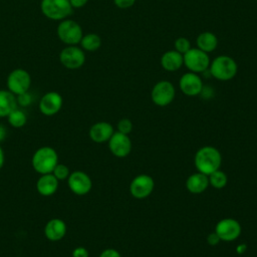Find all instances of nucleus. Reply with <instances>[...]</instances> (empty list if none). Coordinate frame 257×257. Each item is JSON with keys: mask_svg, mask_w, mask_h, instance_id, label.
Listing matches in <instances>:
<instances>
[{"mask_svg": "<svg viewBox=\"0 0 257 257\" xmlns=\"http://www.w3.org/2000/svg\"><path fill=\"white\" fill-rule=\"evenodd\" d=\"M196 169L207 176L220 169L222 163L221 153L214 147L206 146L199 149L194 159Z\"/></svg>", "mask_w": 257, "mask_h": 257, "instance_id": "nucleus-1", "label": "nucleus"}, {"mask_svg": "<svg viewBox=\"0 0 257 257\" xmlns=\"http://www.w3.org/2000/svg\"><path fill=\"white\" fill-rule=\"evenodd\" d=\"M58 164V154L52 147L38 148L31 159L33 170L39 175L50 174Z\"/></svg>", "mask_w": 257, "mask_h": 257, "instance_id": "nucleus-2", "label": "nucleus"}, {"mask_svg": "<svg viewBox=\"0 0 257 257\" xmlns=\"http://www.w3.org/2000/svg\"><path fill=\"white\" fill-rule=\"evenodd\" d=\"M209 71L214 78L221 81H227L236 76L238 65L231 56L219 55L210 62Z\"/></svg>", "mask_w": 257, "mask_h": 257, "instance_id": "nucleus-3", "label": "nucleus"}, {"mask_svg": "<svg viewBox=\"0 0 257 257\" xmlns=\"http://www.w3.org/2000/svg\"><path fill=\"white\" fill-rule=\"evenodd\" d=\"M40 10L46 18L61 21L71 15L73 8L69 0H41Z\"/></svg>", "mask_w": 257, "mask_h": 257, "instance_id": "nucleus-4", "label": "nucleus"}, {"mask_svg": "<svg viewBox=\"0 0 257 257\" xmlns=\"http://www.w3.org/2000/svg\"><path fill=\"white\" fill-rule=\"evenodd\" d=\"M59 40L66 45H76L80 42L83 32L80 24L75 20L66 18L59 22L56 28Z\"/></svg>", "mask_w": 257, "mask_h": 257, "instance_id": "nucleus-5", "label": "nucleus"}, {"mask_svg": "<svg viewBox=\"0 0 257 257\" xmlns=\"http://www.w3.org/2000/svg\"><path fill=\"white\" fill-rule=\"evenodd\" d=\"M184 65L191 71L195 73L205 72L210 65V57L207 52L196 48H190L185 54H183Z\"/></svg>", "mask_w": 257, "mask_h": 257, "instance_id": "nucleus-6", "label": "nucleus"}, {"mask_svg": "<svg viewBox=\"0 0 257 257\" xmlns=\"http://www.w3.org/2000/svg\"><path fill=\"white\" fill-rule=\"evenodd\" d=\"M7 89L14 95L26 92L31 86V76L29 72L23 68L13 69L6 79Z\"/></svg>", "mask_w": 257, "mask_h": 257, "instance_id": "nucleus-7", "label": "nucleus"}, {"mask_svg": "<svg viewBox=\"0 0 257 257\" xmlns=\"http://www.w3.org/2000/svg\"><path fill=\"white\" fill-rule=\"evenodd\" d=\"M176 89L174 84L169 80H160L152 88L151 97L153 102L158 106H167L175 98Z\"/></svg>", "mask_w": 257, "mask_h": 257, "instance_id": "nucleus-8", "label": "nucleus"}, {"mask_svg": "<svg viewBox=\"0 0 257 257\" xmlns=\"http://www.w3.org/2000/svg\"><path fill=\"white\" fill-rule=\"evenodd\" d=\"M59 61L67 69H78L85 62L84 50L76 45H67L60 51Z\"/></svg>", "mask_w": 257, "mask_h": 257, "instance_id": "nucleus-9", "label": "nucleus"}, {"mask_svg": "<svg viewBox=\"0 0 257 257\" xmlns=\"http://www.w3.org/2000/svg\"><path fill=\"white\" fill-rule=\"evenodd\" d=\"M67 186L69 190L78 196L86 195L92 188V181L90 177L83 171L70 172L67 178Z\"/></svg>", "mask_w": 257, "mask_h": 257, "instance_id": "nucleus-10", "label": "nucleus"}, {"mask_svg": "<svg viewBox=\"0 0 257 257\" xmlns=\"http://www.w3.org/2000/svg\"><path fill=\"white\" fill-rule=\"evenodd\" d=\"M215 232L219 236L221 241L231 242L236 240L241 234L240 223L232 218H225L220 220L216 227Z\"/></svg>", "mask_w": 257, "mask_h": 257, "instance_id": "nucleus-11", "label": "nucleus"}, {"mask_svg": "<svg viewBox=\"0 0 257 257\" xmlns=\"http://www.w3.org/2000/svg\"><path fill=\"white\" fill-rule=\"evenodd\" d=\"M154 187V179L149 175L143 174L133 179L130 184V192L136 199H146L152 194Z\"/></svg>", "mask_w": 257, "mask_h": 257, "instance_id": "nucleus-12", "label": "nucleus"}, {"mask_svg": "<svg viewBox=\"0 0 257 257\" xmlns=\"http://www.w3.org/2000/svg\"><path fill=\"white\" fill-rule=\"evenodd\" d=\"M63 98L59 92L48 91L40 98L38 108L39 111L46 116L56 114L62 107Z\"/></svg>", "mask_w": 257, "mask_h": 257, "instance_id": "nucleus-13", "label": "nucleus"}, {"mask_svg": "<svg viewBox=\"0 0 257 257\" xmlns=\"http://www.w3.org/2000/svg\"><path fill=\"white\" fill-rule=\"evenodd\" d=\"M108 149L116 158H125L132 151V141L128 135L114 132L108 140Z\"/></svg>", "mask_w": 257, "mask_h": 257, "instance_id": "nucleus-14", "label": "nucleus"}, {"mask_svg": "<svg viewBox=\"0 0 257 257\" xmlns=\"http://www.w3.org/2000/svg\"><path fill=\"white\" fill-rule=\"evenodd\" d=\"M179 86L182 92L188 96H196L202 92L204 87L202 78L195 72H187L184 73L180 80Z\"/></svg>", "mask_w": 257, "mask_h": 257, "instance_id": "nucleus-15", "label": "nucleus"}, {"mask_svg": "<svg viewBox=\"0 0 257 257\" xmlns=\"http://www.w3.org/2000/svg\"><path fill=\"white\" fill-rule=\"evenodd\" d=\"M66 223L60 218H52L44 226V236L51 242L62 240L66 235Z\"/></svg>", "mask_w": 257, "mask_h": 257, "instance_id": "nucleus-16", "label": "nucleus"}, {"mask_svg": "<svg viewBox=\"0 0 257 257\" xmlns=\"http://www.w3.org/2000/svg\"><path fill=\"white\" fill-rule=\"evenodd\" d=\"M113 133V126L109 122L97 121L90 126L88 136L92 142L96 144H103L108 142Z\"/></svg>", "mask_w": 257, "mask_h": 257, "instance_id": "nucleus-17", "label": "nucleus"}, {"mask_svg": "<svg viewBox=\"0 0 257 257\" xmlns=\"http://www.w3.org/2000/svg\"><path fill=\"white\" fill-rule=\"evenodd\" d=\"M59 181L53 176L52 173L43 174L40 175V177L36 181V191L41 196L49 197L56 193Z\"/></svg>", "mask_w": 257, "mask_h": 257, "instance_id": "nucleus-18", "label": "nucleus"}, {"mask_svg": "<svg viewBox=\"0 0 257 257\" xmlns=\"http://www.w3.org/2000/svg\"><path fill=\"white\" fill-rule=\"evenodd\" d=\"M161 66L170 72L177 71L179 70L182 65L184 64L183 62V54L180 52L174 50H168L165 53L162 54L161 59H160Z\"/></svg>", "mask_w": 257, "mask_h": 257, "instance_id": "nucleus-19", "label": "nucleus"}, {"mask_svg": "<svg viewBox=\"0 0 257 257\" xmlns=\"http://www.w3.org/2000/svg\"><path fill=\"white\" fill-rule=\"evenodd\" d=\"M209 186L208 176L202 173H195L191 175L186 181V188L192 194H201Z\"/></svg>", "mask_w": 257, "mask_h": 257, "instance_id": "nucleus-20", "label": "nucleus"}, {"mask_svg": "<svg viewBox=\"0 0 257 257\" xmlns=\"http://www.w3.org/2000/svg\"><path fill=\"white\" fill-rule=\"evenodd\" d=\"M16 107V95L8 89H0V117H7Z\"/></svg>", "mask_w": 257, "mask_h": 257, "instance_id": "nucleus-21", "label": "nucleus"}, {"mask_svg": "<svg viewBox=\"0 0 257 257\" xmlns=\"http://www.w3.org/2000/svg\"><path fill=\"white\" fill-rule=\"evenodd\" d=\"M197 47L207 53L214 51L218 46L217 36L210 31L201 32L196 39Z\"/></svg>", "mask_w": 257, "mask_h": 257, "instance_id": "nucleus-22", "label": "nucleus"}, {"mask_svg": "<svg viewBox=\"0 0 257 257\" xmlns=\"http://www.w3.org/2000/svg\"><path fill=\"white\" fill-rule=\"evenodd\" d=\"M80 46L85 51H96L101 46V38L96 33H87L82 36Z\"/></svg>", "mask_w": 257, "mask_h": 257, "instance_id": "nucleus-23", "label": "nucleus"}, {"mask_svg": "<svg viewBox=\"0 0 257 257\" xmlns=\"http://www.w3.org/2000/svg\"><path fill=\"white\" fill-rule=\"evenodd\" d=\"M7 119H8V123L12 126V127H15V128H20V127H23L26 122H27V115L26 113L16 107L15 109H13L7 116Z\"/></svg>", "mask_w": 257, "mask_h": 257, "instance_id": "nucleus-24", "label": "nucleus"}, {"mask_svg": "<svg viewBox=\"0 0 257 257\" xmlns=\"http://www.w3.org/2000/svg\"><path fill=\"white\" fill-rule=\"evenodd\" d=\"M208 179H209V185H211L215 189H223L228 182L227 175L220 169L211 173L208 176Z\"/></svg>", "mask_w": 257, "mask_h": 257, "instance_id": "nucleus-25", "label": "nucleus"}, {"mask_svg": "<svg viewBox=\"0 0 257 257\" xmlns=\"http://www.w3.org/2000/svg\"><path fill=\"white\" fill-rule=\"evenodd\" d=\"M52 174L58 181H64V180H67V178L69 177L70 171L66 165L58 163L54 168V170L52 171Z\"/></svg>", "mask_w": 257, "mask_h": 257, "instance_id": "nucleus-26", "label": "nucleus"}, {"mask_svg": "<svg viewBox=\"0 0 257 257\" xmlns=\"http://www.w3.org/2000/svg\"><path fill=\"white\" fill-rule=\"evenodd\" d=\"M174 46L176 51L180 52L181 54H185L191 48V42L189 41L188 38L181 36L175 40Z\"/></svg>", "mask_w": 257, "mask_h": 257, "instance_id": "nucleus-27", "label": "nucleus"}, {"mask_svg": "<svg viewBox=\"0 0 257 257\" xmlns=\"http://www.w3.org/2000/svg\"><path fill=\"white\" fill-rule=\"evenodd\" d=\"M33 98L31 93H29V91L20 93L18 95H16V101H17V105H20L22 107H26L28 105L31 104Z\"/></svg>", "mask_w": 257, "mask_h": 257, "instance_id": "nucleus-28", "label": "nucleus"}, {"mask_svg": "<svg viewBox=\"0 0 257 257\" xmlns=\"http://www.w3.org/2000/svg\"><path fill=\"white\" fill-rule=\"evenodd\" d=\"M133 131V122L128 118H121L117 123V132L128 135Z\"/></svg>", "mask_w": 257, "mask_h": 257, "instance_id": "nucleus-29", "label": "nucleus"}, {"mask_svg": "<svg viewBox=\"0 0 257 257\" xmlns=\"http://www.w3.org/2000/svg\"><path fill=\"white\" fill-rule=\"evenodd\" d=\"M71 257H89V252L85 247L77 246L72 250Z\"/></svg>", "mask_w": 257, "mask_h": 257, "instance_id": "nucleus-30", "label": "nucleus"}, {"mask_svg": "<svg viewBox=\"0 0 257 257\" xmlns=\"http://www.w3.org/2000/svg\"><path fill=\"white\" fill-rule=\"evenodd\" d=\"M137 0H113L114 5L119 9H127L132 7Z\"/></svg>", "mask_w": 257, "mask_h": 257, "instance_id": "nucleus-31", "label": "nucleus"}, {"mask_svg": "<svg viewBox=\"0 0 257 257\" xmlns=\"http://www.w3.org/2000/svg\"><path fill=\"white\" fill-rule=\"evenodd\" d=\"M99 257H121V256L117 250L112 248H107L100 253Z\"/></svg>", "mask_w": 257, "mask_h": 257, "instance_id": "nucleus-32", "label": "nucleus"}, {"mask_svg": "<svg viewBox=\"0 0 257 257\" xmlns=\"http://www.w3.org/2000/svg\"><path fill=\"white\" fill-rule=\"evenodd\" d=\"M220 241H221V240H220V238H219V236L217 235L216 232L210 233V234L207 236V242H208V244L211 245V246H216V245H218Z\"/></svg>", "mask_w": 257, "mask_h": 257, "instance_id": "nucleus-33", "label": "nucleus"}, {"mask_svg": "<svg viewBox=\"0 0 257 257\" xmlns=\"http://www.w3.org/2000/svg\"><path fill=\"white\" fill-rule=\"evenodd\" d=\"M72 8H81L86 5L88 0H69Z\"/></svg>", "mask_w": 257, "mask_h": 257, "instance_id": "nucleus-34", "label": "nucleus"}, {"mask_svg": "<svg viewBox=\"0 0 257 257\" xmlns=\"http://www.w3.org/2000/svg\"><path fill=\"white\" fill-rule=\"evenodd\" d=\"M6 137H7V130L2 123H0V143H2L6 139Z\"/></svg>", "mask_w": 257, "mask_h": 257, "instance_id": "nucleus-35", "label": "nucleus"}, {"mask_svg": "<svg viewBox=\"0 0 257 257\" xmlns=\"http://www.w3.org/2000/svg\"><path fill=\"white\" fill-rule=\"evenodd\" d=\"M246 250H247V245L246 244H240L236 248V251H237L238 254H243V253H245Z\"/></svg>", "mask_w": 257, "mask_h": 257, "instance_id": "nucleus-36", "label": "nucleus"}, {"mask_svg": "<svg viewBox=\"0 0 257 257\" xmlns=\"http://www.w3.org/2000/svg\"><path fill=\"white\" fill-rule=\"evenodd\" d=\"M4 163H5V154H4L3 149L0 146V170L3 168Z\"/></svg>", "mask_w": 257, "mask_h": 257, "instance_id": "nucleus-37", "label": "nucleus"}]
</instances>
